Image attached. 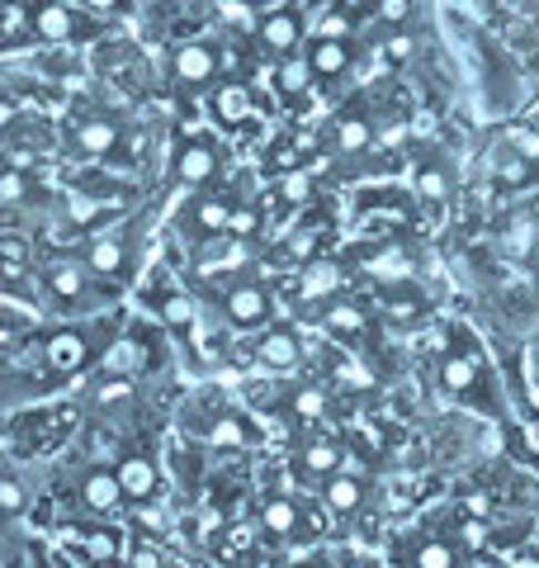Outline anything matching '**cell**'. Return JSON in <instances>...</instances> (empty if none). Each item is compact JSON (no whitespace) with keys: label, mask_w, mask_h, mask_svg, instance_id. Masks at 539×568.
<instances>
[{"label":"cell","mask_w":539,"mask_h":568,"mask_svg":"<svg viewBox=\"0 0 539 568\" xmlns=\"http://www.w3.org/2000/svg\"><path fill=\"white\" fill-rule=\"evenodd\" d=\"M58 549L77 568H119L129 549V530L119 521H58Z\"/></svg>","instance_id":"cell-1"},{"label":"cell","mask_w":539,"mask_h":568,"mask_svg":"<svg viewBox=\"0 0 539 568\" xmlns=\"http://www.w3.org/2000/svg\"><path fill=\"white\" fill-rule=\"evenodd\" d=\"M436 379H440V388L449 398L478 403L482 413H497V388H492L488 361H482L478 346H469V342H459V336H455V346H449L440 355V365H436Z\"/></svg>","instance_id":"cell-2"},{"label":"cell","mask_w":539,"mask_h":568,"mask_svg":"<svg viewBox=\"0 0 539 568\" xmlns=\"http://www.w3.org/2000/svg\"><path fill=\"white\" fill-rule=\"evenodd\" d=\"M119 507H129V503H123V493H119L114 469L90 465V469H81L77 493H71V503H67V511L58 521H114Z\"/></svg>","instance_id":"cell-3"},{"label":"cell","mask_w":539,"mask_h":568,"mask_svg":"<svg viewBox=\"0 0 539 568\" xmlns=\"http://www.w3.org/2000/svg\"><path fill=\"white\" fill-rule=\"evenodd\" d=\"M256 526H261V536L275 540V545H303V540L317 536L313 517L303 511V503H298V497H289V493H265L261 507H256Z\"/></svg>","instance_id":"cell-4"},{"label":"cell","mask_w":539,"mask_h":568,"mask_svg":"<svg viewBox=\"0 0 539 568\" xmlns=\"http://www.w3.org/2000/svg\"><path fill=\"white\" fill-rule=\"evenodd\" d=\"M223 317L237 332H265L275 323V298H270L265 284L256 280H237L223 290Z\"/></svg>","instance_id":"cell-5"},{"label":"cell","mask_w":539,"mask_h":568,"mask_svg":"<svg viewBox=\"0 0 539 568\" xmlns=\"http://www.w3.org/2000/svg\"><path fill=\"white\" fill-rule=\"evenodd\" d=\"M398 568H469V555L449 530H411L403 540Z\"/></svg>","instance_id":"cell-6"},{"label":"cell","mask_w":539,"mask_h":568,"mask_svg":"<svg viewBox=\"0 0 539 568\" xmlns=\"http://www.w3.org/2000/svg\"><path fill=\"white\" fill-rule=\"evenodd\" d=\"M114 478H119V493L129 507H152L156 493H161V465L148 455V450H123L114 459Z\"/></svg>","instance_id":"cell-7"},{"label":"cell","mask_w":539,"mask_h":568,"mask_svg":"<svg viewBox=\"0 0 539 568\" xmlns=\"http://www.w3.org/2000/svg\"><path fill=\"white\" fill-rule=\"evenodd\" d=\"M95 365V351H90V336L77 327H58L43 336V369L52 379H71L81 369Z\"/></svg>","instance_id":"cell-8"},{"label":"cell","mask_w":539,"mask_h":568,"mask_svg":"<svg viewBox=\"0 0 539 568\" xmlns=\"http://www.w3.org/2000/svg\"><path fill=\"white\" fill-rule=\"evenodd\" d=\"M294 469H298V478H308V484L322 488L332 474L346 469V440H336L332 432L303 436V440H298V450H294Z\"/></svg>","instance_id":"cell-9"},{"label":"cell","mask_w":539,"mask_h":568,"mask_svg":"<svg viewBox=\"0 0 539 568\" xmlns=\"http://www.w3.org/2000/svg\"><path fill=\"white\" fill-rule=\"evenodd\" d=\"M152 346L142 342V336H119V342H110V346H100L95 351V369L104 379H142L152 369Z\"/></svg>","instance_id":"cell-10"},{"label":"cell","mask_w":539,"mask_h":568,"mask_svg":"<svg viewBox=\"0 0 539 568\" xmlns=\"http://www.w3.org/2000/svg\"><path fill=\"white\" fill-rule=\"evenodd\" d=\"M251 355H256V365H265L270 375H294L303 365V342L289 327H265L256 336V346H251Z\"/></svg>","instance_id":"cell-11"},{"label":"cell","mask_w":539,"mask_h":568,"mask_svg":"<svg viewBox=\"0 0 539 568\" xmlns=\"http://www.w3.org/2000/svg\"><path fill=\"white\" fill-rule=\"evenodd\" d=\"M200 440L209 450H246L251 440H256V422L237 413V407H218V413L200 426Z\"/></svg>","instance_id":"cell-12"},{"label":"cell","mask_w":539,"mask_h":568,"mask_svg":"<svg viewBox=\"0 0 539 568\" xmlns=\"http://www.w3.org/2000/svg\"><path fill=\"white\" fill-rule=\"evenodd\" d=\"M166 67L180 85H209L218 77V48L213 43H180V48H171Z\"/></svg>","instance_id":"cell-13"},{"label":"cell","mask_w":539,"mask_h":568,"mask_svg":"<svg viewBox=\"0 0 539 568\" xmlns=\"http://www.w3.org/2000/svg\"><path fill=\"white\" fill-rule=\"evenodd\" d=\"M340 280H346V271H340L332 256H313L298 271V298L303 304H332V298L340 294Z\"/></svg>","instance_id":"cell-14"},{"label":"cell","mask_w":539,"mask_h":568,"mask_svg":"<svg viewBox=\"0 0 539 568\" xmlns=\"http://www.w3.org/2000/svg\"><path fill=\"white\" fill-rule=\"evenodd\" d=\"M303 43V14L298 10H270L261 20V48H270L275 58H294V48Z\"/></svg>","instance_id":"cell-15"},{"label":"cell","mask_w":539,"mask_h":568,"mask_svg":"<svg viewBox=\"0 0 539 568\" xmlns=\"http://www.w3.org/2000/svg\"><path fill=\"white\" fill-rule=\"evenodd\" d=\"M317 503L327 507L332 517H355V511L365 507V478H359V474H350V469L332 474L327 484L317 488Z\"/></svg>","instance_id":"cell-16"},{"label":"cell","mask_w":539,"mask_h":568,"mask_svg":"<svg viewBox=\"0 0 539 568\" xmlns=\"http://www.w3.org/2000/svg\"><path fill=\"white\" fill-rule=\"evenodd\" d=\"M218 175V148L213 142H185L175 152V181L180 185H209Z\"/></svg>","instance_id":"cell-17"},{"label":"cell","mask_w":539,"mask_h":568,"mask_svg":"<svg viewBox=\"0 0 539 568\" xmlns=\"http://www.w3.org/2000/svg\"><path fill=\"white\" fill-rule=\"evenodd\" d=\"M43 284H48V294L58 298V304H81V298H85V284H90V271H85L81 261H52L48 275H43Z\"/></svg>","instance_id":"cell-18"},{"label":"cell","mask_w":539,"mask_h":568,"mask_svg":"<svg viewBox=\"0 0 539 568\" xmlns=\"http://www.w3.org/2000/svg\"><path fill=\"white\" fill-rule=\"evenodd\" d=\"M29 29L39 33L43 43H71L77 39V14L67 6H58V0H43V6L29 14Z\"/></svg>","instance_id":"cell-19"},{"label":"cell","mask_w":539,"mask_h":568,"mask_svg":"<svg viewBox=\"0 0 539 568\" xmlns=\"http://www.w3.org/2000/svg\"><path fill=\"white\" fill-rule=\"evenodd\" d=\"M209 104H213V119H218L223 129H237V123H246V114H251V85L223 81L218 91L209 95Z\"/></svg>","instance_id":"cell-20"},{"label":"cell","mask_w":539,"mask_h":568,"mask_svg":"<svg viewBox=\"0 0 539 568\" xmlns=\"http://www.w3.org/2000/svg\"><path fill=\"white\" fill-rule=\"evenodd\" d=\"M365 308L359 304H346V298H332V304H322V332L332 336H346V342H359L365 336Z\"/></svg>","instance_id":"cell-21"},{"label":"cell","mask_w":539,"mask_h":568,"mask_svg":"<svg viewBox=\"0 0 539 568\" xmlns=\"http://www.w3.org/2000/svg\"><path fill=\"white\" fill-rule=\"evenodd\" d=\"M156 317L166 323L175 336H190L194 327H200V313H194V298L180 294V290H161L156 294Z\"/></svg>","instance_id":"cell-22"},{"label":"cell","mask_w":539,"mask_h":568,"mask_svg":"<svg viewBox=\"0 0 539 568\" xmlns=\"http://www.w3.org/2000/svg\"><path fill=\"white\" fill-rule=\"evenodd\" d=\"M85 271L90 275H104V280H114V275H123L129 271V252H123V242L119 237H95L85 246Z\"/></svg>","instance_id":"cell-23"},{"label":"cell","mask_w":539,"mask_h":568,"mask_svg":"<svg viewBox=\"0 0 539 568\" xmlns=\"http://www.w3.org/2000/svg\"><path fill=\"white\" fill-rule=\"evenodd\" d=\"M350 62H355V48L346 39H332V43H313L308 48V67H313L317 81H332V77H340V71H350Z\"/></svg>","instance_id":"cell-24"},{"label":"cell","mask_w":539,"mask_h":568,"mask_svg":"<svg viewBox=\"0 0 539 568\" xmlns=\"http://www.w3.org/2000/svg\"><path fill=\"white\" fill-rule=\"evenodd\" d=\"M313 67H308V58H279V67H275V95L279 100H303L313 91Z\"/></svg>","instance_id":"cell-25"},{"label":"cell","mask_w":539,"mask_h":568,"mask_svg":"<svg viewBox=\"0 0 539 568\" xmlns=\"http://www.w3.org/2000/svg\"><path fill=\"white\" fill-rule=\"evenodd\" d=\"M77 148L90 152V156H110L119 148V123H110V119H85V123H77Z\"/></svg>","instance_id":"cell-26"},{"label":"cell","mask_w":539,"mask_h":568,"mask_svg":"<svg viewBox=\"0 0 539 568\" xmlns=\"http://www.w3.org/2000/svg\"><path fill=\"white\" fill-rule=\"evenodd\" d=\"M374 142V129H369V119H359V114H346V119H336L332 123V148L336 152H365Z\"/></svg>","instance_id":"cell-27"},{"label":"cell","mask_w":539,"mask_h":568,"mask_svg":"<svg viewBox=\"0 0 539 568\" xmlns=\"http://www.w3.org/2000/svg\"><path fill=\"white\" fill-rule=\"evenodd\" d=\"M190 223H194V233H227L232 204L223 200V194H209V200H200L190 209Z\"/></svg>","instance_id":"cell-28"},{"label":"cell","mask_w":539,"mask_h":568,"mask_svg":"<svg viewBox=\"0 0 539 568\" xmlns=\"http://www.w3.org/2000/svg\"><path fill=\"white\" fill-rule=\"evenodd\" d=\"M289 417H298V422H327L332 417V398L322 394V388L303 384V388H294V398H289Z\"/></svg>","instance_id":"cell-29"},{"label":"cell","mask_w":539,"mask_h":568,"mask_svg":"<svg viewBox=\"0 0 539 568\" xmlns=\"http://www.w3.org/2000/svg\"><path fill=\"white\" fill-rule=\"evenodd\" d=\"M417 190H421V200L445 204L449 200V166L445 162H421L417 166Z\"/></svg>","instance_id":"cell-30"},{"label":"cell","mask_w":539,"mask_h":568,"mask_svg":"<svg viewBox=\"0 0 539 568\" xmlns=\"http://www.w3.org/2000/svg\"><path fill=\"white\" fill-rule=\"evenodd\" d=\"M421 313H426V304H421L417 294H407V284H398V294H388V317H393V323L411 327Z\"/></svg>","instance_id":"cell-31"},{"label":"cell","mask_w":539,"mask_h":568,"mask_svg":"<svg viewBox=\"0 0 539 568\" xmlns=\"http://www.w3.org/2000/svg\"><path fill=\"white\" fill-rule=\"evenodd\" d=\"M279 200L284 204H308L313 200V175L308 171H284L279 175Z\"/></svg>","instance_id":"cell-32"},{"label":"cell","mask_w":539,"mask_h":568,"mask_svg":"<svg viewBox=\"0 0 539 568\" xmlns=\"http://www.w3.org/2000/svg\"><path fill=\"white\" fill-rule=\"evenodd\" d=\"M346 33H350L346 10H332V14H317L313 20V43H332V39H346Z\"/></svg>","instance_id":"cell-33"},{"label":"cell","mask_w":539,"mask_h":568,"mask_svg":"<svg viewBox=\"0 0 539 568\" xmlns=\"http://www.w3.org/2000/svg\"><path fill=\"white\" fill-rule=\"evenodd\" d=\"M24 33H33V29H29V14H24L20 6H6V10H0V43H20Z\"/></svg>","instance_id":"cell-34"},{"label":"cell","mask_w":539,"mask_h":568,"mask_svg":"<svg viewBox=\"0 0 539 568\" xmlns=\"http://www.w3.org/2000/svg\"><path fill=\"white\" fill-rule=\"evenodd\" d=\"M497 181H507V185H526L530 181V162H520V156L507 148L497 156Z\"/></svg>","instance_id":"cell-35"},{"label":"cell","mask_w":539,"mask_h":568,"mask_svg":"<svg viewBox=\"0 0 539 568\" xmlns=\"http://www.w3.org/2000/svg\"><path fill=\"white\" fill-rule=\"evenodd\" d=\"M507 148L520 156V162H530V166L539 162V133L535 129H511L507 133Z\"/></svg>","instance_id":"cell-36"},{"label":"cell","mask_w":539,"mask_h":568,"mask_svg":"<svg viewBox=\"0 0 539 568\" xmlns=\"http://www.w3.org/2000/svg\"><path fill=\"white\" fill-rule=\"evenodd\" d=\"M411 52H417V39L411 33H388V43H384V58L393 62V67H403V62H411Z\"/></svg>","instance_id":"cell-37"},{"label":"cell","mask_w":539,"mask_h":568,"mask_svg":"<svg viewBox=\"0 0 539 568\" xmlns=\"http://www.w3.org/2000/svg\"><path fill=\"white\" fill-rule=\"evenodd\" d=\"M374 14L388 24H403L407 14H411V0H374Z\"/></svg>","instance_id":"cell-38"},{"label":"cell","mask_w":539,"mask_h":568,"mask_svg":"<svg viewBox=\"0 0 539 568\" xmlns=\"http://www.w3.org/2000/svg\"><path fill=\"white\" fill-rule=\"evenodd\" d=\"M24 194V175L20 171H0V200H20Z\"/></svg>","instance_id":"cell-39"},{"label":"cell","mask_w":539,"mask_h":568,"mask_svg":"<svg viewBox=\"0 0 539 568\" xmlns=\"http://www.w3.org/2000/svg\"><path fill=\"white\" fill-rule=\"evenodd\" d=\"M29 568H77V564H71V559L62 555V549H39Z\"/></svg>","instance_id":"cell-40"},{"label":"cell","mask_w":539,"mask_h":568,"mask_svg":"<svg viewBox=\"0 0 539 568\" xmlns=\"http://www.w3.org/2000/svg\"><path fill=\"white\" fill-rule=\"evenodd\" d=\"M256 213H251V209H232V223L227 227H237V233H256Z\"/></svg>","instance_id":"cell-41"},{"label":"cell","mask_w":539,"mask_h":568,"mask_svg":"<svg viewBox=\"0 0 539 568\" xmlns=\"http://www.w3.org/2000/svg\"><path fill=\"white\" fill-rule=\"evenodd\" d=\"M171 568H218L209 559H194V555H171Z\"/></svg>","instance_id":"cell-42"},{"label":"cell","mask_w":539,"mask_h":568,"mask_svg":"<svg viewBox=\"0 0 539 568\" xmlns=\"http://www.w3.org/2000/svg\"><path fill=\"white\" fill-rule=\"evenodd\" d=\"M81 6H85V10H95V14H110V10L123 6V0H81Z\"/></svg>","instance_id":"cell-43"}]
</instances>
